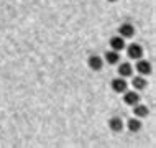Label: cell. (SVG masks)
<instances>
[{
    "mask_svg": "<svg viewBox=\"0 0 156 148\" xmlns=\"http://www.w3.org/2000/svg\"><path fill=\"white\" fill-rule=\"evenodd\" d=\"M128 56L132 59H140L143 56V48L140 45H130L128 46Z\"/></svg>",
    "mask_w": 156,
    "mask_h": 148,
    "instance_id": "6da1fadb",
    "label": "cell"
},
{
    "mask_svg": "<svg viewBox=\"0 0 156 148\" xmlns=\"http://www.w3.org/2000/svg\"><path fill=\"white\" fill-rule=\"evenodd\" d=\"M119 31H120V36L122 38H130V36H133L135 28H133V25H130V23H123L119 28Z\"/></svg>",
    "mask_w": 156,
    "mask_h": 148,
    "instance_id": "7a4b0ae2",
    "label": "cell"
},
{
    "mask_svg": "<svg viewBox=\"0 0 156 148\" xmlns=\"http://www.w3.org/2000/svg\"><path fill=\"white\" fill-rule=\"evenodd\" d=\"M110 46H112L113 51H122V49L125 48L123 38H122V36H113L112 40H110Z\"/></svg>",
    "mask_w": 156,
    "mask_h": 148,
    "instance_id": "3957f363",
    "label": "cell"
},
{
    "mask_svg": "<svg viewBox=\"0 0 156 148\" xmlns=\"http://www.w3.org/2000/svg\"><path fill=\"white\" fill-rule=\"evenodd\" d=\"M108 127H110L113 132H120V130H123V122H122L120 117H112L108 120Z\"/></svg>",
    "mask_w": 156,
    "mask_h": 148,
    "instance_id": "277c9868",
    "label": "cell"
},
{
    "mask_svg": "<svg viewBox=\"0 0 156 148\" xmlns=\"http://www.w3.org/2000/svg\"><path fill=\"white\" fill-rule=\"evenodd\" d=\"M87 64H89V67L92 71H100L102 69V59H100L99 56H90L89 61H87Z\"/></svg>",
    "mask_w": 156,
    "mask_h": 148,
    "instance_id": "5b68a950",
    "label": "cell"
},
{
    "mask_svg": "<svg viewBox=\"0 0 156 148\" xmlns=\"http://www.w3.org/2000/svg\"><path fill=\"white\" fill-rule=\"evenodd\" d=\"M112 89H113L115 92H123L125 89H126L125 79H123V78H117V79H113V81H112Z\"/></svg>",
    "mask_w": 156,
    "mask_h": 148,
    "instance_id": "8992f818",
    "label": "cell"
},
{
    "mask_svg": "<svg viewBox=\"0 0 156 148\" xmlns=\"http://www.w3.org/2000/svg\"><path fill=\"white\" fill-rule=\"evenodd\" d=\"M123 99H125V104H128V105H135V104H138V102H140V96H138L135 91L126 92Z\"/></svg>",
    "mask_w": 156,
    "mask_h": 148,
    "instance_id": "52a82bcc",
    "label": "cell"
},
{
    "mask_svg": "<svg viewBox=\"0 0 156 148\" xmlns=\"http://www.w3.org/2000/svg\"><path fill=\"white\" fill-rule=\"evenodd\" d=\"M133 114H135V117H146L150 114V110H148V107L143 105V104H135Z\"/></svg>",
    "mask_w": 156,
    "mask_h": 148,
    "instance_id": "ba28073f",
    "label": "cell"
},
{
    "mask_svg": "<svg viewBox=\"0 0 156 148\" xmlns=\"http://www.w3.org/2000/svg\"><path fill=\"white\" fill-rule=\"evenodd\" d=\"M136 69H138V73H140V74H150L151 73V64L148 61H138Z\"/></svg>",
    "mask_w": 156,
    "mask_h": 148,
    "instance_id": "9c48e42d",
    "label": "cell"
},
{
    "mask_svg": "<svg viewBox=\"0 0 156 148\" xmlns=\"http://www.w3.org/2000/svg\"><path fill=\"white\" fill-rule=\"evenodd\" d=\"M119 74L122 78H128L130 74H132V64H128V63H122L119 66Z\"/></svg>",
    "mask_w": 156,
    "mask_h": 148,
    "instance_id": "30bf717a",
    "label": "cell"
},
{
    "mask_svg": "<svg viewBox=\"0 0 156 148\" xmlns=\"http://www.w3.org/2000/svg\"><path fill=\"white\" fill-rule=\"evenodd\" d=\"M105 59H107L108 64H117V63H119V59H120V56H119V53H117V51H107Z\"/></svg>",
    "mask_w": 156,
    "mask_h": 148,
    "instance_id": "8fae6325",
    "label": "cell"
},
{
    "mask_svg": "<svg viewBox=\"0 0 156 148\" xmlns=\"http://www.w3.org/2000/svg\"><path fill=\"white\" fill-rule=\"evenodd\" d=\"M133 87L141 91V89L146 87V79L145 78H133Z\"/></svg>",
    "mask_w": 156,
    "mask_h": 148,
    "instance_id": "7c38bea8",
    "label": "cell"
},
{
    "mask_svg": "<svg viewBox=\"0 0 156 148\" xmlns=\"http://www.w3.org/2000/svg\"><path fill=\"white\" fill-rule=\"evenodd\" d=\"M128 128L132 130V132H138V130L141 128V122L138 120V118H132V120L128 122Z\"/></svg>",
    "mask_w": 156,
    "mask_h": 148,
    "instance_id": "4fadbf2b",
    "label": "cell"
},
{
    "mask_svg": "<svg viewBox=\"0 0 156 148\" xmlns=\"http://www.w3.org/2000/svg\"><path fill=\"white\" fill-rule=\"evenodd\" d=\"M108 2H115V0H108Z\"/></svg>",
    "mask_w": 156,
    "mask_h": 148,
    "instance_id": "5bb4252c",
    "label": "cell"
}]
</instances>
